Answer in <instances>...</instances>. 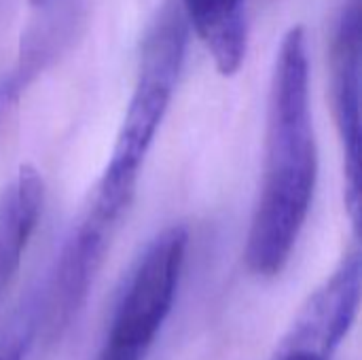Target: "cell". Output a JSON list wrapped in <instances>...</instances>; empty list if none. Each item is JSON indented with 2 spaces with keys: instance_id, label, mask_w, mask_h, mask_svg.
<instances>
[{
  "instance_id": "6da1fadb",
  "label": "cell",
  "mask_w": 362,
  "mask_h": 360,
  "mask_svg": "<svg viewBox=\"0 0 362 360\" xmlns=\"http://www.w3.org/2000/svg\"><path fill=\"white\" fill-rule=\"evenodd\" d=\"M318 170L308 42L295 25L280 42L272 74L263 180L244 246L252 276L276 278L288 265L314 204Z\"/></svg>"
},
{
  "instance_id": "7a4b0ae2",
  "label": "cell",
  "mask_w": 362,
  "mask_h": 360,
  "mask_svg": "<svg viewBox=\"0 0 362 360\" xmlns=\"http://www.w3.org/2000/svg\"><path fill=\"white\" fill-rule=\"evenodd\" d=\"M187 40V17L176 0H168L144 34L134 89L100 182L127 193L138 191L144 161L178 85Z\"/></svg>"
},
{
  "instance_id": "3957f363",
  "label": "cell",
  "mask_w": 362,
  "mask_h": 360,
  "mask_svg": "<svg viewBox=\"0 0 362 360\" xmlns=\"http://www.w3.org/2000/svg\"><path fill=\"white\" fill-rule=\"evenodd\" d=\"M191 236L185 225L161 229L129 272L95 360H146L180 289Z\"/></svg>"
},
{
  "instance_id": "277c9868",
  "label": "cell",
  "mask_w": 362,
  "mask_h": 360,
  "mask_svg": "<svg viewBox=\"0 0 362 360\" xmlns=\"http://www.w3.org/2000/svg\"><path fill=\"white\" fill-rule=\"evenodd\" d=\"M331 102L344 149V202L361 223V0H346L331 42Z\"/></svg>"
},
{
  "instance_id": "5b68a950",
  "label": "cell",
  "mask_w": 362,
  "mask_h": 360,
  "mask_svg": "<svg viewBox=\"0 0 362 360\" xmlns=\"http://www.w3.org/2000/svg\"><path fill=\"white\" fill-rule=\"evenodd\" d=\"M45 199L42 174L32 163H21L0 189V306L40 225Z\"/></svg>"
},
{
  "instance_id": "8992f818",
  "label": "cell",
  "mask_w": 362,
  "mask_h": 360,
  "mask_svg": "<svg viewBox=\"0 0 362 360\" xmlns=\"http://www.w3.org/2000/svg\"><path fill=\"white\" fill-rule=\"evenodd\" d=\"M191 23L223 76H233L246 57L248 19L246 0H180Z\"/></svg>"
},
{
  "instance_id": "52a82bcc",
  "label": "cell",
  "mask_w": 362,
  "mask_h": 360,
  "mask_svg": "<svg viewBox=\"0 0 362 360\" xmlns=\"http://www.w3.org/2000/svg\"><path fill=\"white\" fill-rule=\"evenodd\" d=\"M339 348L329 346L325 339L314 337L312 333L291 325L282 342L278 344L276 354L269 360H333Z\"/></svg>"
},
{
  "instance_id": "ba28073f",
  "label": "cell",
  "mask_w": 362,
  "mask_h": 360,
  "mask_svg": "<svg viewBox=\"0 0 362 360\" xmlns=\"http://www.w3.org/2000/svg\"><path fill=\"white\" fill-rule=\"evenodd\" d=\"M0 360H23V352H21V348H15V346L2 348L0 350Z\"/></svg>"
},
{
  "instance_id": "9c48e42d",
  "label": "cell",
  "mask_w": 362,
  "mask_h": 360,
  "mask_svg": "<svg viewBox=\"0 0 362 360\" xmlns=\"http://www.w3.org/2000/svg\"><path fill=\"white\" fill-rule=\"evenodd\" d=\"M32 4H36V6H45L47 2H51V0H30Z\"/></svg>"
}]
</instances>
